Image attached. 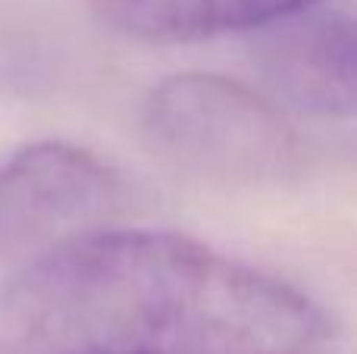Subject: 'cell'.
I'll return each instance as SVG.
<instances>
[{
	"instance_id": "obj_1",
	"label": "cell",
	"mask_w": 357,
	"mask_h": 354,
	"mask_svg": "<svg viewBox=\"0 0 357 354\" xmlns=\"http://www.w3.org/2000/svg\"><path fill=\"white\" fill-rule=\"evenodd\" d=\"M310 295L176 232L91 229L0 286V354H314Z\"/></svg>"
},
{
	"instance_id": "obj_2",
	"label": "cell",
	"mask_w": 357,
	"mask_h": 354,
	"mask_svg": "<svg viewBox=\"0 0 357 354\" xmlns=\"http://www.w3.org/2000/svg\"><path fill=\"white\" fill-rule=\"evenodd\" d=\"M142 135L169 167L229 185H279L301 173L307 154L276 104L207 72L169 75L151 88Z\"/></svg>"
},
{
	"instance_id": "obj_3",
	"label": "cell",
	"mask_w": 357,
	"mask_h": 354,
	"mask_svg": "<svg viewBox=\"0 0 357 354\" xmlns=\"http://www.w3.org/2000/svg\"><path fill=\"white\" fill-rule=\"evenodd\" d=\"M126 201L123 176L69 141H35L0 163V248L100 229Z\"/></svg>"
},
{
	"instance_id": "obj_4",
	"label": "cell",
	"mask_w": 357,
	"mask_h": 354,
	"mask_svg": "<svg viewBox=\"0 0 357 354\" xmlns=\"http://www.w3.org/2000/svg\"><path fill=\"white\" fill-rule=\"evenodd\" d=\"M357 44L348 13L314 3L254 29L251 63L266 88L298 113L342 119L357 104Z\"/></svg>"
},
{
	"instance_id": "obj_5",
	"label": "cell",
	"mask_w": 357,
	"mask_h": 354,
	"mask_svg": "<svg viewBox=\"0 0 357 354\" xmlns=\"http://www.w3.org/2000/svg\"><path fill=\"white\" fill-rule=\"evenodd\" d=\"M323 0H91L100 22L138 41H201L254 31Z\"/></svg>"
}]
</instances>
